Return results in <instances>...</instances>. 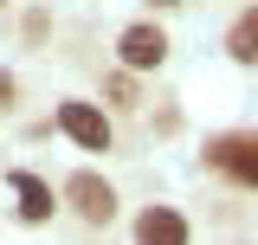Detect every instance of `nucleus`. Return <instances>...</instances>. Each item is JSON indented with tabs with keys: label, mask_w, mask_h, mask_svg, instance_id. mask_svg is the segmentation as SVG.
I'll list each match as a JSON object with an SVG mask.
<instances>
[{
	"label": "nucleus",
	"mask_w": 258,
	"mask_h": 245,
	"mask_svg": "<svg viewBox=\"0 0 258 245\" xmlns=\"http://www.w3.org/2000/svg\"><path fill=\"white\" fill-rule=\"evenodd\" d=\"M207 168H220L226 181L258 187V129H226L207 142Z\"/></svg>",
	"instance_id": "f257e3e1"
},
{
	"label": "nucleus",
	"mask_w": 258,
	"mask_h": 245,
	"mask_svg": "<svg viewBox=\"0 0 258 245\" xmlns=\"http://www.w3.org/2000/svg\"><path fill=\"white\" fill-rule=\"evenodd\" d=\"M187 232H194V226L174 213V207H142V219H136V239H142V245H181Z\"/></svg>",
	"instance_id": "423d86ee"
},
{
	"label": "nucleus",
	"mask_w": 258,
	"mask_h": 245,
	"mask_svg": "<svg viewBox=\"0 0 258 245\" xmlns=\"http://www.w3.org/2000/svg\"><path fill=\"white\" fill-rule=\"evenodd\" d=\"M226 58L232 65H258V7H245V13L226 26Z\"/></svg>",
	"instance_id": "0eeeda50"
},
{
	"label": "nucleus",
	"mask_w": 258,
	"mask_h": 245,
	"mask_svg": "<svg viewBox=\"0 0 258 245\" xmlns=\"http://www.w3.org/2000/svg\"><path fill=\"white\" fill-rule=\"evenodd\" d=\"M58 129L78 142V149H91V155H110V142H116L110 116H103L97 103H84V97H64L58 103Z\"/></svg>",
	"instance_id": "7ed1b4c3"
},
{
	"label": "nucleus",
	"mask_w": 258,
	"mask_h": 245,
	"mask_svg": "<svg viewBox=\"0 0 258 245\" xmlns=\"http://www.w3.org/2000/svg\"><path fill=\"white\" fill-rule=\"evenodd\" d=\"M64 207L84 219V226H110V219H116V187L103 181V174H91V168H78V174L64 181Z\"/></svg>",
	"instance_id": "f03ea898"
},
{
	"label": "nucleus",
	"mask_w": 258,
	"mask_h": 245,
	"mask_svg": "<svg viewBox=\"0 0 258 245\" xmlns=\"http://www.w3.org/2000/svg\"><path fill=\"white\" fill-rule=\"evenodd\" d=\"M7 103H13V78L0 71V110H7Z\"/></svg>",
	"instance_id": "1a4fd4ad"
},
{
	"label": "nucleus",
	"mask_w": 258,
	"mask_h": 245,
	"mask_svg": "<svg viewBox=\"0 0 258 245\" xmlns=\"http://www.w3.org/2000/svg\"><path fill=\"white\" fill-rule=\"evenodd\" d=\"M116 58H123L129 71H161V65H168V32H161L155 20H136V26L116 32Z\"/></svg>",
	"instance_id": "20e7f679"
},
{
	"label": "nucleus",
	"mask_w": 258,
	"mask_h": 245,
	"mask_svg": "<svg viewBox=\"0 0 258 245\" xmlns=\"http://www.w3.org/2000/svg\"><path fill=\"white\" fill-rule=\"evenodd\" d=\"M103 97H110V103H116V110H136V71H110V78H103Z\"/></svg>",
	"instance_id": "6e6552de"
},
{
	"label": "nucleus",
	"mask_w": 258,
	"mask_h": 245,
	"mask_svg": "<svg viewBox=\"0 0 258 245\" xmlns=\"http://www.w3.org/2000/svg\"><path fill=\"white\" fill-rule=\"evenodd\" d=\"M13 200H20V219L26 226H45V219L58 213V194L39 181V174H13Z\"/></svg>",
	"instance_id": "39448f33"
}]
</instances>
